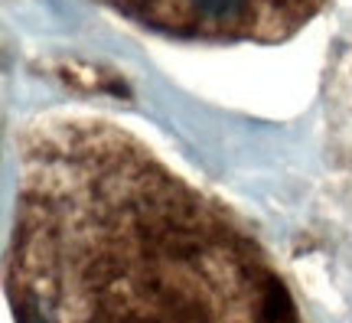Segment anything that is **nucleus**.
<instances>
[{"instance_id": "1", "label": "nucleus", "mask_w": 352, "mask_h": 323, "mask_svg": "<svg viewBox=\"0 0 352 323\" xmlns=\"http://www.w3.org/2000/svg\"><path fill=\"white\" fill-rule=\"evenodd\" d=\"M7 287L16 323H300L235 216L98 118L26 131Z\"/></svg>"}, {"instance_id": "2", "label": "nucleus", "mask_w": 352, "mask_h": 323, "mask_svg": "<svg viewBox=\"0 0 352 323\" xmlns=\"http://www.w3.org/2000/svg\"><path fill=\"white\" fill-rule=\"evenodd\" d=\"M101 3H108V7H111V3H114V0H101Z\"/></svg>"}]
</instances>
